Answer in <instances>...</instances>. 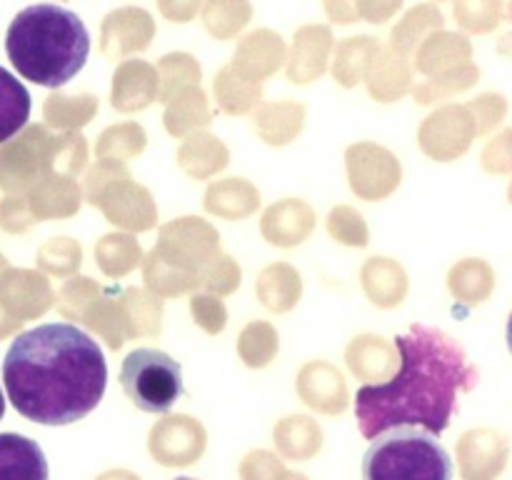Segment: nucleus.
I'll use <instances>...</instances> for the list:
<instances>
[{
  "label": "nucleus",
  "mask_w": 512,
  "mask_h": 480,
  "mask_svg": "<svg viewBox=\"0 0 512 480\" xmlns=\"http://www.w3.org/2000/svg\"><path fill=\"white\" fill-rule=\"evenodd\" d=\"M3 383L23 418L40 425H70L98 408L108 385L100 345L75 323L25 330L10 343Z\"/></svg>",
  "instance_id": "1"
},
{
  "label": "nucleus",
  "mask_w": 512,
  "mask_h": 480,
  "mask_svg": "<svg viewBox=\"0 0 512 480\" xmlns=\"http://www.w3.org/2000/svg\"><path fill=\"white\" fill-rule=\"evenodd\" d=\"M400 370L393 380L363 385L355 393V418L365 438L393 425H418L440 435L448 430L460 393L478 385L458 340L440 328L415 323L395 338Z\"/></svg>",
  "instance_id": "2"
},
{
  "label": "nucleus",
  "mask_w": 512,
  "mask_h": 480,
  "mask_svg": "<svg viewBox=\"0 0 512 480\" xmlns=\"http://www.w3.org/2000/svg\"><path fill=\"white\" fill-rule=\"evenodd\" d=\"M5 53L30 83L58 90L83 70L90 53V35L73 10L50 3L30 5L10 20Z\"/></svg>",
  "instance_id": "3"
},
{
  "label": "nucleus",
  "mask_w": 512,
  "mask_h": 480,
  "mask_svg": "<svg viewBox=\"0 0 512 480\" xmlns=\"http://www.w3.org/2000/svg\"><path fill=\"white\" fill-rule=\"evenodd\" d=\"M363 475L370 480H448L453 463L430 430L393 425L370 438Z\"/></svg>",
  "instance_id": "4"
},
{
  "label": "nucleus",
  "mask_w": 512,
  "mask_h": 480,
  "mask_svg": "<svg viewBox=\"0 0 512 480\" xmlns=\"http://www.w3.org/2000/svg\"><path fill=\"white\" fill-rule=\"evenodd\" d=\"M120 385L135 408L165 413L183 395V370L178 360L155 348H138L125 355Z\"/></svg>",
  "instance_id": "5"
},
{
  "label": "nucleus",
  "mask_w": 512,
  "mask_h": 480,
  "mask_svg": "<svg viewBox=\"0 0 512 480\" xmlns=\"http://www.w3.org/2000/svg\"><path fill=\"white\" fill-rule=\"evenodd\" d=\"M0 150V183L8 190H30L50 170L53 133L45 125H28Z\"/></svg>",
  "instance_id": "6"
},
{
  "label": "nucleus",
  "mask_w": 512,
  "mask_h": 480,
  "mask_svg": "<svg viewBox=\"0 0 512 480\" xmlns=\"http://www.w3.org/2000/svg\"><path fill=\"white\" fill-rule=\"evenodd\" d=\"M155 250L168 263L198 273L213 255L220 253V235L208 220L185 215V218H175L160 225Z\"/></svg>",
  "instance_id": "7"
},
{
  "label": "nucleus",
  "mask_w": 512,
  "mask_h": 480,
  "mask_svg": "<svg viewBox=\"0 0 512 480\" xmlns=\"http://www.w3.org/2000/svg\"><path fill=\"white\" fill-rule=\"evenodd\" d=\"M350 188L363 200H385L398 190L403 168L395 153L378 143H355L345 150Z\"/></svg>",
  "instance_id": "8"
},
{
  "label": "nucleus",
  "mask_w": 512,
  "mask_h": 480,
  "mask_svg": "<svg viewBox=\"0 0 512 480\" xmlns=\"http://www.w3.org/2000/svg\"><path fill=\"white\" fill-rule=\"evenodd\" d=\"M478 138V125L468 105H443L423 120L418 130V143L428 158L438 163H453L463 158Z\"/></svg>",
  "instance_id": "9"
},
{
  "label": "nucleus",
  "mask_w": 512,
  "mask_h": 480,
  "mask_svg": "<svg viewBox=\"0 0 512 480\" xmlns=\"http://www.w3.org/2000/svg\"><path fill=\"white\" fill-rule=\"evenodd\" d=\"M93 205L105 215L108 223L128 233H145L158 223V205H155L153 193L145 185L135 183L130 175L108 180Z\"/></svg>",
  "instance_id": "10"
},
{
  "label": "nucleus",
  "mask_w": 512,
  "mask_h": 480,
  "mask_svg": "<svg viewBox=\"0 0 512 480\" xmlns=\"http://www.w3.org/2000/svg\"><path fill=\"white\" fill-rule=\"evenodd\" d=\"M208 433L203 423L190 415H165L150 428L148 450L155 463L165 468H188L205 453Z\"/></svg>",
  "instance_id": "11"
},
{
  "label": "nucleus",
  "mask_w": 512,
  "mask_h": 480,
  "mask_svg": "<svg viewBox=\"0 0 512 480\" xmlns=\"http://www.w3.org/2000/svg\"><path fill=\"white\" fill-rule=\"evenodd\" d=\"M298 398L308 408L325 415H340L348 410L350 393L343 375L328 360L305 363L298 373Z\"/></svg>",
  "instance_id": "12"
},
{
  "label": "nucleus",
  "mask_w": 512,
  "mask_h": 480,
  "mask_svg": "<svg viewBox=\"0 0 512 480\" xmlns=\"http://www.w3.org/2000/svg\"><path fill=\"white\" fill-rule=\"evenodd\" d=\"M508 440L493 428H475L458 440V465L463 478L485 480L503 473L508 465Z\"/></svg>",
  "instance_id": "13"
},
{
  "label": "nucleus",
  "mask_w": 512,
  "mask_h": 480,
  "mask_svg": "<svg viewBox=\"0 0 512 480\" xmlns=\"http://www.w3.org/2000/svg\"><path fill=\"white\" fill-rule=\"evenodd\" d=\"M315 230V210L300 198H285L270 205L260 220V233L270 245L295 248Z\"/></svg>",
  "instance_id": "14"
},
{
  "label": "nucleus",
  "mask_w": 512,
  "mask_h": 480,
  "mask_svg": "<svg viewBox=\"0 0 512 480\" xmlns=\"http://www.w3.org/2000/svg\"><path fill=\"white\" fill-rule=\"evenodd\" d=\"M158 70L145 60H125L110 83V103L118 113H138L158 100Z\"/></svg>",
  "instance_id": "15"
},
{
  "label": "nucleus",
  "mask_w": 512,
  "mask_h": 480,
  "mask_svg": "<svg viewBox=\"0 0 512 480\" xmlns=\"http://www.w3.org/2000/svg\"><path fill=\"white\" fill-rule=\"evenodd\" d=\"M3 298L18 323L40 318L55 305V290L48 275L35 270H13L3 283Z\"/></svg>",
  "instance_id": "16"
},
{
  "label": "nucleus",
  "mask_w": 512,
  "mask_h": 480,
  "mask_svg": "<svg viewBox=\"0 0 512 480\" xmlns=\"http://www.w3.org/2000/svg\"><path fill=\"white\" fill-rule=\"evenodd\" d=\"M370 98L378 103H398L413 88V65L398 50H380L370 58L363 73Z\"/></svg>",
  "instance_id": "17"
},
{
  "label": "nucleus",
  "mask_w": 512,
  "mask_h": 480,
  "mask_svg": "<svg viewBox=\"0 0 512 480\" xmlns=\"http://www.w3.org/2000/svg\"><path fill=\"white\" fill-rule=\"evenodd\" d=\"M35 220H65L73 218L83 205V188L73 175L48 173L30 188L28 198Z\"/></svg>",
  "instance_id": "18"
},
{
  "label": "nucleus",
  "mask_w": 512,
  "mask_h": 480,
  "mask_svg": "<svg viewBox=\"0 0 512 480\" xmlns=\"http://www.w3.org/2000/svg\"><path fill=\"white\" fill-rule=\"evenodd\" d=\"M330 50H333V35L328 28H303L295 35L293 50H290L288 58V80L295 85H308L315 83L318 78H323L325 70H328V58Z\"/></svg>",
  "instance_id": "19"
},
{
  "label": "nucleus",
  "mask_w": 512,
  "mask_h": 480,
  "mask_svg": "<svg viewBox=\"0 0 512 480\" xmlns=\"http://www.w3.org/2000/svg\"><path fill=\"white\" fill-rule=\"evenodd\" d=\"M155 35L153 20L140 10H120V13L108 15L103 23V40L100 50L105 58H125L130 53H140L150 45Z\"/></svg>",
  "instance_id": "20"
},
{
  "label": "nucleus",
  "mask_w": 512,
  "mask_h": 480,
  "mask_svg": "<svg viewBox=\"0 0 512 480\" xmlns=\"http://www.w3.org/2000/svg\"><path fill=\"white\" fill-rule=\"evenodd\" d=\"M213 118L215 113L200 83L185 85L165 100L163 123L173 138H188V135L200 133L213 123Z\"/></svg>",
  "instance_id": "21"
},
{
  "label": "nucleus",
  "mask_w": 512,
  "mask_h": 480,
  "mask_svg": "<svg viewBox=\"0 0 512 480\" xmlns=\"http://www.w3.org/2000/svg\"><path fill=\"white\" fill-rule=\"evenodd\" d=\"M285 60V45L280 35L268 33V30H258V33L248 35L243 43L238 45V53L233 58V70L243 78L263 83V80L273 78Z\"/></svg>",
  "instance_id": "22"
},
{
  "label": "nucleus",
  "mask_w": 512,
  "mask_h": 480,
  "mask_svg": "<svg viewBox=\"0 0 512 480\" xmlns=\"http://www.w3.org/2000/svg\"><path fill=\"white\" fill-rule=\"evenodd\" d=\"M305 110L298 100H275V103H260L253 113V130L263 143L273 148L298 140V135L305 128Z\"/></svg>",
  "instance_id": "23"
},
{
  "label": "nucleus",
  "mask_w": 512,
  "mask_h": 480,
  "mask_svg": "<svg viewBox=\"0 0 512 480\" xmlns=\"http://www.w3.org/2000/svg\"><path fill=\"white\" fill-rule=\"evenodd\" d=\"M360 283H363V290L370 298V303L383 310L398 308L408 298V273L393 258L375 255V258L365 260L363 270H360Z\"/></svg>",
  "instance_id": "24"
},
{
  "label": "nucleus",
  "mask_w": 512,
  "mask_h": 480,
  "mask_svg": "<svg viewBox=\"0 0 512 480\" xmlns=\"http://www.w3.org/2000/svg\"><path fill=\"white\" fill-rule=\"evenodd\" d=\"M260 203V190L255 188L250 180L245 178H223L215 180L205 190V213L215 215L223 220H243L258 213Z\"/></svg>",
  "instance_id": "25"
},
{
  "label": "nucleus",
  "mask_w": 512,
  "mask_h": 480,
  "mask_svg": "<svg viewBox=\"0 0 512 480\" xmlns=\"http://www.w3.org/2000/svg\"><path fill=\"white\" fill-rule=\"evenodd\" d=\"M128 340L158 338L163 330V298L148 288H128L118 293Z\"/></svg>",
  "instance_id": "26"
},
{
  "label": "nucleus",
  "mask_w": 512,
  "mask_h": 480,
  "mask_svg": "<svg viewBox=\"0 0 512 480\" xmlns=\"http://www.w3.org/2000/svg\"><path fill=\"white\" fill-rule=\"evenodd\" d=\"M230 150L213 133H193L178 150V165L188 178L208 180L228 168Z\"/></svg>",
  "instance_id": "27"
},
{
  "label": "nucleus",
  "mask_w": 512,
  "mask_h": 480,
  "mask_svg": "<svg viewBox=\"0 0 512 480\" xmlns=\"http://www.w3.org/2000/svg\"><path fill=\"white\" fill-rule=\"evenodd\" d=\"M0 478H48V463H45L40 445L25 435L0 433Z\"/></svg>",
  "instance_id": "28"
},
{
  "label": "nucleus",
  "mask_w": 512,
  "mask_h": 480,
  "mask_svg": "<svg viewBox=\"0 0 512 480\" xmlns=\"http://www.w3.org/2000/svg\"><path fill=\"white\" fill-rule=\"evenodd\" d=\"M345 363L353 370L355 378L378 383V380L390 378L395 370L393 345L380 335H358L345 348Z\"/></svg>",
  "instance_id": "29"
},
{
  "label": "nucleus",
  "mask_w": 512,
  "mask_h": 480,
  "mask_svg": "<svg viewBox=\"0 0 512 480\" xmlns=\"http://www.w3.org/2000/svg\"><path fill=\"white\" fill-rule=\"evenodd\" d=\"M255 295L270 313H288L303 295V278L290 263H273L258 275Z\"/></svg>",
  "instance_id": "30"
},
{
  "label": "nucleus",
  "mask_w": 512,
  "mask_h": 480,
  "mask_svg": "<svg viewBox=\"0 0 512 480\" xmlns=\"http://www.w3.org/2000/svg\"><path fill=\"white\" fill-rule=\"evenodd\" d=\"M143 265V283L150 293L160 295V298H180L193 290H198V273L193 270H183L178 265L168 263L158 250H150L140 260Z\"/></svg>",
  "instance_id": "31"
},
{
  "label": "nucleus",
  "mask_w": 512,
  "mask_h": 480,
  "mask_svg": "<svg viewBox=\"0 0 512 480\" xmlns=\"http://www.w3.org/2000/svg\"><path fill=\"white\" fill-rule=\"evenodd\" d=\"M275 448L288 460H310L323 448V430L313 418L290 415L275 425Z\"/></svg>",
  "instance_id": "32"
},
{
  "label": "nucleus",
  "mask_w": 512,
  "mask_h": 480,
  "mask_svg": "<svg viewBox=\"0 0 512 480\" xmlns=\"http://www.w3.org/2000/svg\"><path fill=\"white\" fill-rule=\"evenodd\" d=\"M470 58H473V48L465 38H460V35H435V38L425 40L423 48L418 50L415 68L425 78H435V75L453 73L460 65L470 63Z\"/></svg>",
  "instance_id": "33"
},
{
  "label": "nucleus",
  "mask_w": 512,
  "mask_h": 480,
  "mask_svg": "<svg viewBox=\"0 0 512 480\" xmlns=\"http://www.w3.org/2000/svg\"><path fill=\"white\" fill-rule=\"evenodd\" d=\"M448 290L455 300L470 305V308L485 303L495 290V270L480 258L460 260L450 268Z\"/></svg>",
  "instance_id": "34"
},
{
  "label": "nucleus",
  "mask_w": 512,
  "mask_h": 480,
  "mask_svg": "<svg viewBox=\"0 0 512 480\" xmlns=\"http://www.w3.org/2000/svg\"><path fill=\"white\" fill-rule=\"evenodd\" d=\"M98 105V95L93 93L65 95L53 90L43 103L45 125L55 130H80L95 118Z\"/></svg>",
  "instance_id": "35"
},
{
  "label": "nucleus",
  "mask_w": 512,
  "mask_h": 480,
  "mask_svg": "<svg viewBox=\"0 0 512 480\" xmlns=\"http://www.w3.org/2000/svg\"><path fill=\"white\" fill-rule=\"evenodd\" d=\"M215 98L228 115H248L263 103V83L243 78L233 65H225L215 75Z\"/></svg>",
  "instance_id": "36"
},
{
  "label": "nucleus",
  "mask_w": 512,
  "mask_h": 480,
  "mask_svg": "<svg viewBox=\"0 0 512 480\" xmlns=\"http://www.w3.org/2000/svg\"><path fill=\"white\" fill-rule=\"evenodd\" d=\"M143 260V248L133 233H108L95 245V263L108 278H125Z\"/></svg>",
  "instance_id": "37"
},
{
  "label": "nucleus",
  "mask_w": 512,
  "mask_h": 480,
  "mask_svg": "<svg viewBox=\"0 0 512 480\" xmlns=\"http://www.w3.org/2000/svg\"><path fill=\"white\" fill-rule=\"evenodd\" d=\"M30 105L33 100L28 88L0 65V143L10 140L28 125Z\"/></svg>",
  "instance_id": "38"
},
{
  "label": "nucleus",
  "mask_w": 512,
  "mask_h": 480,
  "mask_svg": "<svg viewBox=\"0 0 512 480\" xmlns=\"http://www.w3.org/2000/svg\"><path fill=\"white\" fill-rule=\"evenodd\" d=\"M80 323L95 333L98 338L105 340L110 350H120L128 340V333H125V318L123 310H120L118 298L108 295L105 290H100L98 298L88 305L83 320Z\"/></svg>",
  "instance_id": "39"
},
{
  "label": "nucleus",
  "mask_w": 512,
  "mask_h": 480,
  "mask_svg": "<svg viewBox=\"0 0 512 480\" xmlns=\"http://www.w3.org/2000/svg\"><path fill=\"white\" fill-rule=\"evenodd\" d=\"M148 145V135H145L140 123H118L110 125L100 133L98 143H95V155L98 160H115V163H125V160L138 158Z\"/></svg>",
  "instance_id": "40"
},
{
  "label": "nucleus",
  "mask_w": 512,
  "mask_h": 480,
  "mask_svg": "<svg viewBox=\"0 0 512 480\" xmlns=\"http://www.w3.org/2000/svg\"><path fill=\"white\" fill-rule=\"evenodd\" d=\"M280 350L278 330L265 320H253L243 328L238 338V355L248 368L260 370L275 360Z\"/></svg>",
  "instance_id": "41"
},
{
  "label": "nucleus",
  "mask_w": 512,
  "mask_h": 480,
  "mask_svg": "<svg viewBox=\"0 0 512 480\" xmlns=\"http://www.w3.org/2000/svg\"><path fill=\"white\" fill-rule=\"evenodd\" d=\"M480 80V70L475 63H465L460 65L458 70L445 75H435V78L423 80L413 88V98L418 100L420 105H433V103H443L448 100L450 95L465 93V90L473 88L475 83Z\"/></svg>",
  "instance_id": "42"
},
{
  "label": "nucleus",
  "mask_w": 512,
  "mask_h": 480,
  "mask_svg": "<svg viewBox=\"0 0 512 480\" xmlns=\"http://www.w3.org/2000/svg\"><path fill=\"white\" fill-rule=\"evenodd\" d=\"M375 53H378V43L365 38V35L345 40L338 48V55H335L333 78L338 80L343 88H355V85L363 80L365 68H368L370 58H373Z\"/></svg>",
  "instance_id": "43"
},
{
  "label": "nucleus",
  "mask_w": 512,
  "mask_h": 480,
  "mask_svg": "<svg viewBox=\"0 0 512 480\" xmlns=\"http://www.w3.org/2000/svg\"><path fill=\"white\" fill-rule=\"evenodd\" d=\"M38 265L45 275L70 278L83 265V248H80V243L75 238H65V235L50 238L40 245Z\"/></svg>",
  "instance_id": "44"
},
{
  "label": "nucleus",
  "mask_w": 512,
  "mask_h": 480,
  "mask_svg": "<svg viewBox=\"0 0 512 480\" xmlns=\"http://www.w3.org/2000/svg\"><path fill=\"white\" fill-rule=\"evenodd\" d=\"M160 80V93L158 100L165 103L173 93H178L185 85H198L203 80V68L198 60L188 53H170L155 65Z\"/></svg>",
  "instance_id": "45"
},
{
  "label": "nucleus",
  "mask_w": 512,
  "mask_h": 480,
  "mask_svg": "<svg viewBox=\"0 0 512 480\" xmlns=\"http://www.w3.org/2000/svg\"><path fill=\"white\" fill-rule=\"evenodd\" d=\"M88 165V143L80 130H63L50 143V170L78 178Z\"/></svg>",
  "instance_id": "46"
},
{
  "label": "nucleus",
  "mask_w": 512,
  "mask_h": 480,
  "mask_svg": "<svg viewBox=\"0 0 512 480\" xmlns=\"http://www.w3.org/2000/svg\"><path fill=\"white\" fill-rule=\"evenodd\" d=\"M240 280H243V270H240L238 260L233 255L223 253V250L218 255H213L198 270V288H203L205 293L218 295V298L233 295L240 288Z\"/></svg>",
  "instance_id": "47"
},
{
  "label": "nucleus",
  "mask_w": 512,
  "mask_h": 480,
  "mask_svg": "<svg viewBox=\"0 0 512 480\" xmlns=\"http://www.w3.org/2000/svg\"><path fill=\"white\" fill-rule=\"evenodd\" d=\"M100 285L93 278H85V275H70L63 283V288L55 293V308L63 318H68L70 323H80L88 310V305L93 303L100 295Z\"/></svg>",
  "instance_id": "48"
},
{
  "label": "nucleus",
  "mask_w": 512,
  "mask_h": 480,
  "mask_svg": "<svg viewBox=\"0 0 512 480\" xmlns=\"http://www.w3.org/2000/svg\"><path fill=\"white\" fill-rule=\"evenodd\" d=\"M328 233L338 243L350 245V248H365L370 243V230L363 215L350 205H335L328 213Z\"/></svg>",
  "instance_id": "49"
},
{
  "label": "nucleus",
  "mask_w": 512,
  "mask_h": 480,
  "mask_svg": "<svg viewBox=\"0 0 512 480\" xmlns=\"http://www.w3.org/2000/svg\"><path fill=\"white\" fill-rule=\"evenodd\" d=\"M430 25H433V28H438L440 25V15L435 13V10L430 13V10L423 8L415 15L410 13L408 20H405V23L393 33V50H398V53L405 55V58L413 55V50L418 48V43L423 40L425 30H428Z\"/></svg>",
  "instance_id": "50"
},
{
  "label": "nucleus",
  "mask_w": 512,
  "mask_h": 480,
  "mask_svg": "<svg viewBox=\"0 0 512 480\" xmlns=\"http://www.w3.org/2000/svg\"><path fill=\"white\" fill-rule=\"evenodd\" d=\"M190 315L195 323L205 330L208 335L223 333L225 323H228V310L225 303L213 293H195L190 298Z\"/></svg>",
  "instance_id": "51"
},
{
  "label": "nucleus",
  "mask_w": 512,
  "mask_h": 480,
  "mask_svg": "<svg viewBox=\"0 0 512 480\" xmlns=\"http://www.w3.org/2000/svg\"><path fill=\"white\" fill-rule=\"evenodd\" d=\"M465 105L473 113L475 125H478V135L493 133L503 123L505 115H508V100L500 93H483Z\"/></svg>",
  "instance_id": "52"
},
{
  "label": "nucleus",
  "mask_w": 512,
  "mask_h": 480,
  "mask_svg": "<svg viewBox=\"0 0 512 480\" xmlns=\"http://www.w3.org/2000/svg\"><path fill=\"white\" fill-rule=\"evenodd\" d=\"M240 478H303V475L290 473L268 450H253L240 463Z\"/></svg>",
  "instance_id": "53"
},
{
  "label": "nucleus",
  "mask_w": 512,
  "mask_h": 480,
  "mask_svg": "<svg viewBox=\"0 0 512 480\" xmlns=\"http://www.w3.org/2000/svg\"><path fill=\"white\" fill-rule=\"evenodd\" d=\"M245 10L230 8V3H213L210 5L208 15H205V25H208L210 33L220 40H228L238 33L245 25Z\"/></svg>",
  "instance_id": "54"
},
{
  "label": "nucleus",
  "mask_w": 512,
  "mask_h": 480,
  "mask_svg": "<svg viewBox=\"0 0 512 480\" xmlns=\"http://www.w3.org/2000/svg\"><path fill=\"white\" fill-rule=\"evenodd\" d=\"M483 168L490 175H510L512 170V130H503L483 150Z\"/></svg>",
  "instance_id": "55"
},
{
  "label": "nucleus",
  "mask_w": 512,
  "mask_h": 480,
  "mask_svg": "<svg viewBox=\"0 0 512 480\" xmlns=\"http://www.w3.org/2000/svg\"><path fill=\"white\" fill-rule=\"evenodd\" d=\"M120 175H130L128 168H125V163H115V160H98V163L85 173L83 185H80V188H83V198L93 205V200L98 198L100 188H103L108 180L120 178Z\"/></svg>",
  "instance_id": "56"
},
{
  "label": "nucleus",
  "mask_w": 512,
  "mask_h": 480,
  "mask_svg": "<svg viewBox=\"0 0 512 480\" xmlns=\"http://www.w3.org/2000/svg\"><path fill=\"white\" fill-rule=\"evenodd\" d=\"M35 223V215L23 198H13L0 208V225L13 233H25Z\"/></svg>",
  "instance_id": "57"
},
{
  "label": "nucleus",
  "mask_w": 512,
  "mask_h": 480,
  "mask_svg": "<svg viewBox=\"0 0 512 480\" xmlns=\"http://www.w3.org/2000/svg\"><path fill=\"white\" fill-rule=\"evenodd\" d=\"M5 413V398H3V390H0V418H3Z\"/></svg>",
  "instance_id": "58"
}]
</instances>
